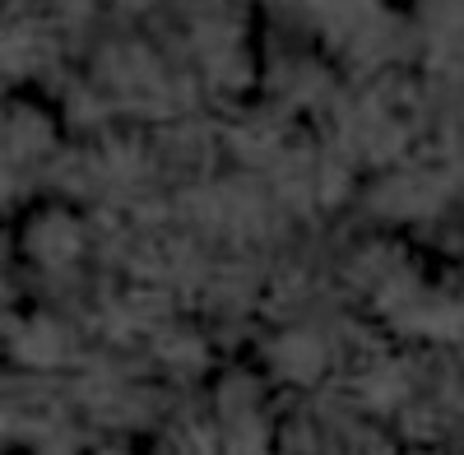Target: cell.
<instances>
[{
	"label": "cell",
	"instance_id": "6da1fadb",
	"mask_svg": "<svg viewBox=\"0 0 464 455\" xmlns=\"http://www.w3.org/2000/svg\"><path fill=\"white\" fill-rule=\"evenodd\" d=\"M446 200V181H428V177H409V181H395L376 196V205L385 214H404V218H418V214H432L437 205Z\"/></svg>",
	"mask_w": 464,
	"mask_h": 455
},
{
	"label": "cell",
	"instance_id": "7a4b0ae2",
	"mask_svg": "<svg viewBox=\"0 0 464 455\" xmlns=\"http://www.w3.org/2000/svg\"><path fill=\"white\" fill-rule=\"evenodd\" d=\"M275 367L284 376H293V382H312L325 367V344L316 334H284L275 344Z\"/></svg>",
	"mask_w": 464,
	"mask_h": 455
},
{
	"label": "cell",
	"instance_id": "3957f363",
	"mask_svg": "<svg viewBox=\"0 0 464 455\" xmlns=\"http://www.w3.org/2000/svg\"><path fill=\"white\" fill-rule=\"evenodd\" d=\"M14 353L33 367H56L65 358V339L56 325L33 321V325H14Z\"/></svg>",
	"mask_w": 464,
	"mask_h": 455
},
{
	"label": "cell",
	"instance_id": "277c9868",
	"mask_svg": "<svg viewBox=\"0 0 464 455\" xmlns=\"http://www.w3.org/2000/svg\"><path fill=\"white\" fill-rule=\"evenodd\" d=\"M74 251H80V228L70 218H43L33 228V256L37 260L65 265V260H74Z\"/></svg>",
	"mask_w": 464,
	"mask_h": 455
},
{
	"label": "cell",
	"instance_id": "5b68a950",
	"mask_svg": "<svg viewBox=\"0 0 464 455\" xmlns=\"http://www.w3.org/2000/svg\"><path fill=\"white\" fill-rule=\"evenodd\" d=\"M358 395H362L367 404H381V409L400 404V400L409 395V372H404V363H381V367H372L367 376H358Z\"/></svg>",
	"mask_w": 464,
	"mask_h": 455
},
{
	"label": "cell",
	"instance_id": "8992f818",
	"mask_svg": "<svg viewBox=\"0 0 464 455\" xmlns=\"http://www.w3.org/2000/svg\"><path fill=\"white\" fill-rule=\"evenodd\" d=\"M404 330L422 334V339H455L459 334V307L455 302H428V307H413L404 316Z\"/></svg>",
	"mask_w": 464,
	"mask_h": 455
},
{
	"label": "cell",
	"instance_id": "52a82bcc",
	"mask_svg": "<svg viewBox=\"0 0 464 455\" xmlns=\"http://www.w3.org/2000/svg\"><path fill=\"white\" fill-rule=\"evenodd\" d=\"M52 135L47 126L33 117V111H14V117L5 121V159H28L33 149H43Z\"/></svg>",
	"mask_w": 464,
	"mask_h": 455
},
{
	"label": "cell",
	"instance_id": "ba28073f",
	"mask_svg": "<svg viewBox=\"0 0 464 455\" xmlns=\"http://www.w3.org/2000/svg\"><path fill=\"white\" fill-rule=\"evenodd\" d=\"M153 353H159L163 363H172V367H196L205 358L200 339H186V334H159L153 339Z\"/></svg>",
	"mask_w": 464,
	"mask_h": 455
}]
</instances>
